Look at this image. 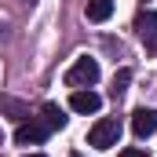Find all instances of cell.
<instances>
[{
    "label": "cell",
    "mask_w": 157,
    "mask_h": 157,
    "mask_svg": "<svg viewBox=\"0 0 157 157\" xmlns=\"http://www.w3.org/2000/svg\"><path fill=\"white\" fill-rule=\"evenodd\" d=\"M51 135V128H48V121H26V124H18L15 128V143L18 146H37Z\"/></svg>",
    "instance_id": "3957f363"
},
{
    "label": "cell",
    "mask_w": 157,
    "mask_h": 157,
    "mask_svg": "<svg viewBox=\"0 0 157 157\" xmlns=\"http://www.w3.org/2000/svg\"><path fill=\"white\" fill-rule=\"evenodd\" d=\"M70 157H80V154H70Z\"/></svg>",
    "instance_id": "4fadbf2b"
},
{
    "label": "cell",
    "mask_w": 157,
    "mask_h": 157,
    "mask_svg": "<svg viewBox=\"0 0 157 157\" xmlns=\"http://www.w3.org/2000/svg\"><path fill=\"white\" fill-rule=\"evenodd\" d=\"M44 121H48L51 132H55V128H66V113H62L55 102H44Z\"/></svg>",
    "instance_id": "ba28073f"
},
{
    "label": "cell",
    "mask_w": 157,
    "mask_h": 157,
    "mask_svg": "<svg viewBox=\"0 0 157 157\" xmlns=\"http://www.w3.org/2000/svg\"><path fill=\"white\" fill-rule=\"evenodd\" d=\"M117 157H146V150H139V146H128V150H121Z\"/></svg>",
    "instance_id": "8fae6325"
},
{
    "label": "cell",
    "mask_w": 157,
    "mask_h": 157,
    "mask_svg": "<svg viewBox=\"0 0 157 157\" xmlns=\"http://www.w3.org/2000/svg\"><path fill=\"white\" fill-rule=\"evenodd\" d=\"M0 110H7V113H15V117H26V106L15 102V99H7V95H0Z\"/></svg>",
    "instance_id": "9c48e42d"
},
{
    "label": "cell",
    "mask_w": 157,
    "mask_h": 157,
    "mask_svg": "<svg viewBox=\"0 0 157 157\" xmlns=\"http://www.w3.org/2000/svg\"><path fill=\"white\" fill-rule=\"evenodd\" d=\"M128 80H132V70H121L117 77H113V95H121V91L128 88Z\"/></svg>",
    "instance_id": "30bf717a"
},
{
    "label": "cell",
    "mask_w": 157,
    "mask_h": 157,
    "mask_svg": "<svg viewBox=\"0 0 157 157\" xmlns=\"http://www.w3.org/2000/svg\"><path fill=\"white\" fill-rule=\"evenodd\" d=\"M84 11H88V18H91V22H106V18L113 15V0H88V7H84Z\"/></svg>",
    "instance_id": "52a82bcc"
},
{
    "label": "cell",
    "mask_w": 157,
    "mask_h": 157,
    "mask_svg": "<svg viewBox=\"0 0 157 157\" xmlns=\"http://www.w3.org/2000/svg\"><path fill=\"white\" fill-rule=\"evenodd\" d=\"M132 132H135V139H150V135H157V110H150V106L132 110Z\"/></svg>",
    "instance_id": "277c9868"
},
{
    "label": "cell",
    "mask_w": 157,
    "mask_h": 157,
    "mask_svg": "<svg viewBox=\"0 0 157 157\" xmlns=\"http://www.w3.org/2000/svg\"><path fill=\"white\" fill-rule=\"evenodd\" d=\"M70 110H73V113H99V110H102V99H99L91 88H88V91L77 88L73 99H70Z\"/></svg>",
    "instance_id": "8992f818"
},
{
    "label": "cell",
    "mask_w": 157,
    "mask_h": 157,
    "mask_svg": "<svg viewBox=\"0 0 157 157\" xmlns=\"http://www.w3.org/2000/svg\"><path fill=\"white\" fill-rule=\"evenodd\" d=\"M95 80H99V62H95V59H88V55L77 59V62L66 70V84H70L73 91H77V88H91Z\"/></svg>",
    "instance_id": "7a4b0ae2"
},
{
    "label": "cell",
    "mask_w": 157,
    "mask_h": 157,
    "mask_svg": "<svg viewBox=\"0 0 157 157\" xmlns=\"http://www.w3.org/2000/svg\"><path fill=\"white\" fill-rule=\"evenodd\" d=\"M117 139H121V121L117 117H99L91 124V132H88V143L95 150H110V146H117Z\"/></svg>",
    "instance_id": "6da1fadb"
},
{
    "label": "cell",
    "mask_w": 157,
    "mask_h": 157,
    "mask_svg": "<svg viewBox=\"0 0 157 157\" xmlns=\"http://www.w3.org/2000/svg\"><path fill=\"white\" fill-rule=\"evenodd\" d=\"M135 29H139L143 48L154 55V51H157V11H139V18H135Z\"/></svg>",
    "instance_id": "5b68a950"
},
{
    "label": "cell",
    "mask_w": 157,
    "mask_h": 157,
    "mask_svg": "<svg viewBox=\"0 0 157 157\" xmlns=\"http://www.w3.org/2000/svg\"><path fill=\"white\" fill-rule=\"evenodd\" d=\"M26 157H44V154H26Z\"/></svg>",
    "instance_id": "7c38bea8"
}]
</instances>
